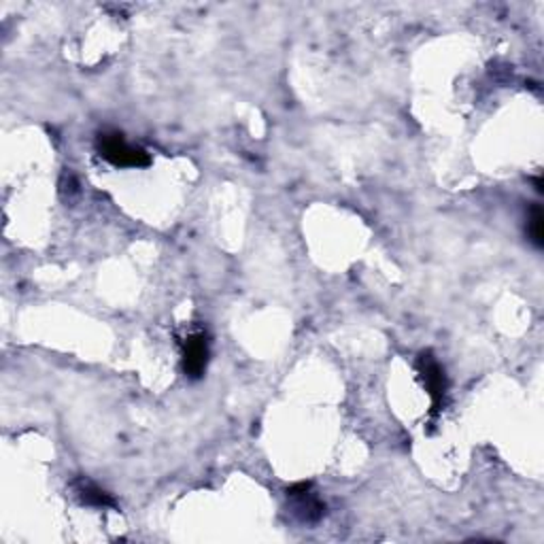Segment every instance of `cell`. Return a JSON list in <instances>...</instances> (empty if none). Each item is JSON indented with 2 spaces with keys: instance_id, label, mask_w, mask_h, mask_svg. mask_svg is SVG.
I'll return each mask as SVG.
<instances>
[{
  "instance_id": "cell-5",
  "label": "cell",
  "mask_w": 544,
  "mask_h": 544,
  "mask_svg": "<svg viewBox=\"0 0 544 544\" xmlns=\"http://www.w3.org/2000/svg\"><path fill=\"white\" fill-rule=\"evenodd\" d=\"M73 487H74V493H77L84 504L94 506V509H115V499L111 498L104 490H100L98 485H94L92 480L77 479L73 483Z\"/></svg>"
},
{
  "instance_id": "cell-3",
  "label": "cell",
  "mask_w": 544,
  "mask_h": 544,
  "mask_svg": "<svg viewBox=\"0 0 544 544\" xmlns=\"http://www.w3.org/2000/svg\"><path fill=\"white\" fill-rule=\"evenodd\" d=\"M211 358V341L206 332H193L183 342V372L190 379H200L206 372Z\"/></svg>"
},
{
  "instance_id": "cell-6",
  "label": "cell",
  "mask_w": 544,
  "mask_h": 544,
  "mask_svg": "<svg viewBox=\"0 0 544 544\" xmlns=\"http://www.w3.org/2000/svg\"><path fill=\"white\" fill-rule=\"evenodd\" d=\"M528 234L529 241L540 249L544 245V213L540 204H531L529 217H528Z\"/></svg>"
},
{
  "instance_id": "cell-2",
  "label": "cell",
  "mask_w": 544,
  "mask_h": 544,
  "mask_svg": "<svg viewBox=\"0 0 544 544\" xmlns=\"http://www.w3.org/2000/svg\"><path fill=\"white\" fill-rule=\"evenodd\" d=\"M417 371L421 374L425 391H428L431 398V412L436 415V412L440 410V406L445 404V396L449 391L445 368L439 364V360H436L430 351H423L417 360Z\"/></svg>"
},
{
  "instance_id": "cell-4",
  "label": "cell",
  "mask_w": 544,
  "mask_h": 544,
  "mask_svg": "<svg viewBox=\"0 0 544 544\" xmlns=\"http://www.w3.org/2000/svg\"><path fill=\"white\" fill-rule=\"evenodd\" d=\"M287 498L293 499V512L300 517V521L315 523L323 517L325 506L311 493V483H298L290 487Z\"/></svg>"
},
{
  "instance_id": "cell-1",
  "label": "cell",
  "mask_w": 544,
  "mask_h": 544,
  "mask_svg": "<svg viewBox=\"0 0 544 544\" xmlns=\"http://www.w3.org/2000/svg\"><path fill=\"white\" fill-rule=\"evenodd\" d=\"M96 149L100 158L117 168H145L152 164V158L145 149L130 145L122 133H100Z\"/></svg>"
}]
</instances>
